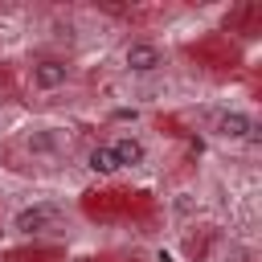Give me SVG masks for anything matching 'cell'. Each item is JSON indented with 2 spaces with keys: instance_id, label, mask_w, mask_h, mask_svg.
<instances>
[{
  "instance_id": "6da1fadb",
  "label": "cell",
  "mask_w": 262,
  "mask_h": 262,
  "mask_svg": "<svg viewBox=\"0 0 262 262\" xmlns=\"http://www.w3.org/2000/svg\"><path fill=\"white\" fill-rule=\"evenodd\" d=\"M74 78H78V66H74L70 53L45 49V53H33V57H29V86H33L37 94H57V90H66Z\"/></svg>"
},
{
  "instance_id": "7a4b0ae2",
  "label": "cell",
  "mask_w": 262,
  "mask_h": 262,
  "mask_svg": "<svg viewBox=\"0 0 262 262\" xmlns=\"http://www.w3.org/2000/svg\"><path fill=\"white\" fill-rule=\"evenodd\" d=\"M209 135H213L217 143H229V147L254 143V139H258V119H254L246 106H221V111H213V119H209Z\"/></svg>"
},
{
  "instance_id": "3957f363",
  "label": "cell",
  "mask_w": 262,
  "mask_h": 262,
  "mask_svg": "<svg viewBox=\"0 0 262 262\" xmlns=\"http://www.w3.org/2000/svg\"><path fill=\"white\" fill-rule=\"evenodd\" d=\"M119 61H123V74H131V78H151V74H164L168 49H164L160 41H151V37H131V41L123 45Z\"/></svg>"
},
{
  "instance_id": "277c9868",
  "label": "cell",
  "mask_w": 262,
  "mask_h": 262,
  "mask_svg": "<svg viewBox=\"0 0 262 262\" xmlns=\"http://www.w3.org/2000/svg\"><path fill=\"white\" fill-rule=\"evenodd\" d=\"M8 229L16 237H45V233H57L61 229V209L53 201H33V205H20L8 221Z\"/></svg>"
},
{
  "instance_id": "5b68a950",
  "label": "cell",
  "mask_w": 262,
  "mask_h": 262,
  "mask_svg": "<svg viewBox=\"0 0 262 262\" xmlns=\"http://www.w3.org/2000/svg\"><path fill=\"white\" fill-rule=\"evenodd\" d=\"M106 147H111V156H115V164H119V172H127V168H143L147 164V143L135 135V131H123V135H115V139H106Z\"/></svg>"
},
{
  "instance_id": "8992f818",
  "label": "cell",
  "mask_w": 262,
  "mask_h": 262,
  "mask_svg": "<svg viewBox=\"0 0 262 262\" xmlns=\"http://www.w3.org/2000/svg\"><path fill=\"white\" fill-rule=\"evenodd\" d=\"M20 143H25V151H33V156H57V151L66 147V135H61L57 127H37V131H29Z\"/></svg>"
},
{
  "instance_id": "52a82bcc",
  "label": "cell",
  "mask_w": 262,
  "mask_h": 262,
  "mask_svg": "<svg viewBox=\"0 0 262 262\" xmlns=\"http://www.w3.org/2000/svg\"><path fill=\"white\" fill-rule=\"evenodd\" d=\"M86 172H94V176H115L119 172V164H115L106 143H90L86 147Z\"/></svg>"
}]
</instances>
